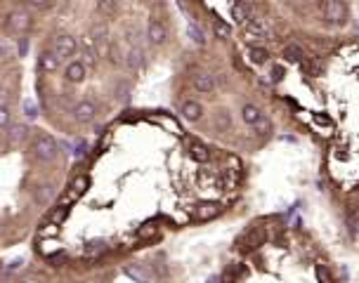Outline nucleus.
Listing matches in <instances>:
<instances>
[{"mask_svg": "<svg viewBox=\"0 0 359 283\" xmlns=\"http://www.w3.org/2000/svg\"><path fill=\"white\" fill-rule=\"evenodd\" d=\"M57 153H59V146L57 142L50 135H38L33 142V156L43 163H50V160L57 158Z\"/></svg>", "mask_w": 359, "mask_h": 283, "instance_id": "nucleus-1", "label": "nucleus"}, {"mask_svg": "<svg viewBox=\"0 0 359 283\" xmlns=\"http://www.w3.org/2000/svg\"><path fill=\"white\" fill-rule=\"evenodd\" d=\"M321 14H324V19L329 24H336V26H343L347 21V7L343 0H324Z\"/></svg>", "mask_w": 359, "mask_h": 283, "instance_id": "nucleus-2", "label": "nucleus"}, {"mask_svg": "<svg viewBox=\"0 0 359 283\" xmlns=\"http://www.w3.org/2000/svg\"><path fill=\"white\" fill-rule=\"evenodd\" d=\"M52 50H55V55L59 57V59H66V57H74L78 50V43L74 35L69 33H59L55 38V45H52Z\"/></svg>", "mask_w": 359, "mask_h": 283, "instance_id": "nucleus-3", "label": "nucleus"}, {"mask_svg": "<svg viewBox=\"0 0 359 283\" xmlns=\"http://www.w3.org/2000/svg\"><path fill=\"white\" fill-rule=\"evenodd\" d=\"M31 14L26 12V10H14V12H10V17H7V28L12 31V33H26L28 28H31Z\"/></svg>", "mask_w": 359, "mask_h": 283, "instance_id": "nucleus-4", "label": "nucleus"}, {"mask_svg": "<svg viewBox=\"0 0 359 283\" xmlns=\"http://www.w3.org/2000/svg\"><path fill=\"white\" fill-rule=\"evenodd\" d=\"M71 113H74V120H76V123L85 125V123H92V120H95L97 106L92 102H88V99H85V102H78L76 106H74V111H71Z\"/></svg>", "mask_w": 359, "mask_h": 283, "instance_id": "nucleus-5", "label": "nucleus"}, {"mask_svg": "<svg viewBox=\"0 0 359 283\" xmlns=\"http://www.w3.org/2000/svg\"><path fill=\"white\" fill-rule=\"evenodd\" d=\"M192 85H194V90L201 92V95H210V92L218 88V83H215V76H210V73H206V71L194 73V76H192Z\"/></svg>", "mask_w": 359, "mask_h": 283, "instance_id": "nucleus-6", "label": "nucleus"}, {"mask_svg": "<svg viewBox=\"0 0 359 283\" xmlns=\"http://www.w3.org/2000/svg\"><path fill=\"white\" fill-rule=\"evenodd\" d=\"M85 76H88V66H85L81 59H78V62H69L66 69H64V78H66L69 83H83Z\"/></svg>", "mask_w": 359, "mask_h": 283, "instance_id": "nucleus-7", "label": "nucleus"}, {"mask_svg": "<svg viewBox=\"0 0 359 283\" xmlns=\"http://www.w3.org/2000/svg\"><path fill=\"white\" fill-rule=\"evenodd\" d=\"M59 57L55 55V50H45L41 55V59H38V69L43 71V73H55L57 69H59Z\"/></svg>", "mask_w": 359, "mask_h": 283, "instance_id": "nucleus-8", "label": "nucleus"}, {"mask_svg": "<svg viewBox=\"0 0 359 283\" xmlns=\"http://www.w3.org/2000/svg\"><path fill=\"white\" fill-rule=\"evenodd\" d=\"M201 116H203V106H201L199 102H194V99L182 102V118H185V120L196 123V120H201Z\"/></svg>", "mask_w": 359, "mask_h": 283, "instance_id": "nucleus-9", "label": "nucleus"}, {"mask_svg": "<svg viewBox=\"0 0 359 283\" xmlns=\"http://www.w3.org/2000/svg\"><path fill=\"white\" fill-rule=\"evenodd\" d=\"M147 38H149V43H152V45H161V43L166 41V28H163V24H161V21H156V19L149 21Z\"/></svg>", "mask_w": 359, "mask_h": 283, "instance_id": "nucleus-10", "label": "nucleus"}, {"mask_svg": "<svg viewBox=\"0 0 359 283\" xmlns=\"http://www.w3.org/2000/svg\"><path fill=\"white\" fill-rule=\"evenodd\" d=\"M142 64H145V52H142L137 45H132V48L128 50V55H125V66L130 71H139Z\"/></svg>", "mask_w": 359, "mask_h": 283, "instance_id": "nucleus-11", "label": "nucleus"}, {"mask_svg": "<svg viewBox=\"0 0 359 283\" xmlns=\"http://www.w3.org/2000/svg\"><path fill=\"white\" fill-rule=\"evenodd\" d=\"M232 19H234L236 24H246V21L250 19L248 7L243 5V3H234V5H232Z\"/></svg>", "mask_w": 359, "mask_h": 283, "instance_id": "nucleus-12", "label": "nucleus"}, {"mask_svg": "<svg viewBox=\"0 0 359 283\" xmlns=\"http://www.w3.org/2000/svg\"><path fill=\"white\" fill-rule=\"evenodd\" d=\"M248 59H250V64H256V66H263V64H267L269 62V52L265 48H253L248 52Z\"/></svg>", "mask_w": 359, "mask_h": 283, "instance_id": "nucleus-13", "label": "nucleus"}, {"mask_svg": "<svg viewBox=\"0 0 359 283\" xmlns=\"http://www.w3.org/2000/svg\"><path fill=\"white\" fill-rule=\"evenodd\" d=\"M90 38L99 45V43H106V38H109V28H106V24H95V26L90 28Z\"/></svg>", "mask_w": 359, "mask_h": 283, "instance_id": "nucleus-14", "label": "nucleus"}, {"mask_svg": "<svg viewBox=\"0 0 359 283\" xmlns=\"http://www.w3.org/2000/svg\"><path fill=\"white\" fill-rule=\"evenodd\" d=\"M97 10H99V14H104V17H114L118 10V3L116 0H99V3H97Z\"/></svg>", "mask_w": 359, "mask_h": 283, "instance_id": "nucleus-15", "label": "nucleus"}, {"mask_svg": "<svg viewBox=\"0 0 359 283\" xmlns=\"http://www.w3.org/2000/svg\"><path fill=\"white\" fill-rule=\"evenodd\" d=\"M187 33H189V38H192L196 45H206V38H203V31H201L194 21H189V26H187Z\"/></svg>", "mask_w": 359, "mask_h": 283, "instance_id": "nucleus-16", "label": "nucleus"}, {"mask_svg": "<svg viewBox=\"0 0 359 283\" xmlns=\"http://www.w3.org/2000/svg\"><path fill=\"white\" fill-rule=\"evenodd\" d=\"M52 196H55V189L50 187V184H43V187H38V191H35V200H38V203H50Z\"/></svg>", "mask_w": 359, "mask_h": 283, "instance_id": "nucleus-17", "label": "nucleus"}, {"mask_svg": "<svg viewBox=\"0 0 359 283\" xmlns=\"http://www.w3.org/2000/svg\"><path fill=\"white\" fill-rule=\"evenodd\" d=\"M213 31H215V35H218V38H229V33H232L229 24H227V21H222V19H215Z\"/></svg>", "mask_w": 359, "mask_h": 283, "instance_id": "nucleus-18", "label": "nucleus"}, {"mask_svg": "<svg viewBox=\"0 0 359 283\" xmlns=\"http://www.w3.org/2000/svg\"><path fill=\"white\" fill-rule=\"evenodd\" d=\"M14 57V50H12V45L5 41V38H0V59H12Z\"/></svg>", "mask_w": 359, "mask_h": 283, "instance_id": "nucleus-19", "label": "nucleus"}, {"mask_svg": "<svg viewBox=\"0 0 359 283\" xmlns=\"http://www.w3.org/2000/svg\"><path fill=\"white\" fill-rule=\"evenodd\" d=\"M10 123V109H7L5 104H0V130Z\"/></svg>", "mask_w": 359, "mask_h": 283, "instance_id": "nucleus-20", "label": "nucleus"}, {"mask_svg": "<svg viewBox=\"0 0 359 283\" xmlns=\"http://www.w3.org/2000/svg\"><path fill=\"white\" fill-rule=\"evenodd\" d=\"M24 111H26V116H28V118H35V116H38V109H35V104H33V102H28V99L24 102Z\"/></svg>", "mask_w": 359, "mask_h": 283, "instance_id": "nucleus-21", "label": "nucleus"}, {"mask_svg": "<svg viewBox=\"0 0 359 283\" xmlns=\"http://www.w3.org/2000/svg\"><path fill=\"white\" fill-rule=\"evenodd\" d=\"M26 3H28L31 7H35V10H41V7H48L52 0H26Z\"/></svg>", "mask_w": 359, "mask_h": 283, "instance_id": "nucleus-22", "label": "nucleus"}, {"mask_svg": "<svg viewBox=\"0 0 359 283\" xmlns=\"http://www.w3.org/2000/svg\"><path fill=\"white\" fill-rule=\"evenodd\" d=\"M26 50H28V43H26V38H21V43H19V55L24 57V55H26Z\"/></svg>", "mask_w": 359, "mask_h": 283, "instance_id": "nucleus-23", "label": "nucleus"}]
</instances>
